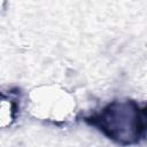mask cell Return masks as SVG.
Here are the masks:
<instances>
[{
  "mask_svg": "<svg viewBox=\"0 0 147 147\" xmlns=\"http://www.w3.org/2000/svg\"><path fill=\"white\" fill-rule=\"evenodd\" d=\"M32 111L39 117H48L54 121L64 119L72 109V100L62 91L46 90L34 92L31 95Z\"/></svg>",
  "mask_w": 147,
  "mask_h": 147,
  "instance_id": "cell-1",
  "label": "cell"
},
{
  "mask_svg": "<svg viewBox=\"0 0 147 147\" xmlns=\"http://www.w3.org/2000/svg\"><path fill=\"white\" fill-rule=\"evenodd\" d=\"M15 118V103L10 99H2L0 103V125L9 126Z\"/></svg>",
  "mask_w": 147,
  "mask_h": 147,
  "instance_id": "cell-2",
  "label": "cell"
}]
</instances>
